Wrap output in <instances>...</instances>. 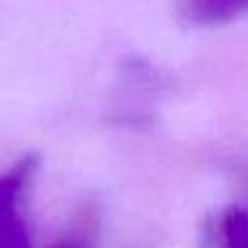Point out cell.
<instances>
[{
  "label": "cell",
  "mask_w": 248,
  "mask_h": 248,
  "mask_svg": "<svg viewBox=\"0 0 248 248\" xmlns=\"http://www.w3.org/2000/svg\"><path fill=\"white\" fill-rule=\"evenodd\" d=\"M0 248H30L27 232L14 216L0 221Z\"/></svg>",
  "instance_id": "277c9868"
},
{
  "label": "cell",
  "mask_w": 248,
  "mask_h": 248,
  "mask_svg": "<svg viewBox=\"0 0 248 248\" xmlns=\"http://www.w3.org/2000/svg\"><path fill=\"white\" fill-rule=\"evenodd\" d=\"M56 248H67V246H56Z\"/></svg>",
  "instance_id": "5b68a950"
},
{
  "label": "cell",
  "mask_w": 248,
  "mask_h": 248,
  "mask_svg": "<svg viewBox=\"0 0 248 248\" xmlns=\"http://www.w3.org/2000/svg\"><path fill=\"white\" fill-rule=\"evenodd\" d=\"M248 11V0H182V14L195 24H221Z\"/></svg>",
  "instance_id": "6da1fadb"
},
{
  "label": "cell",
  "mask_w": 248,
  "mask_h": 248,
  "mask_svg": "<svg viewBox=\"0 0 248 248\" xmlns=\"http://www.w3.org/2000/svg\"><path fill=\"white\" fill-rule=\"evenodd\" d=\"M27 173H30L27 166H22V168H16L14 173H8V176L0 179V221L11 219L14 200H16V195H19V189H22Z\"/></svg>",
  "instance_id": "7a4b0ae2"
},
{
  "label": "cell",
  "mask_w": 248,
  "mask_h": 248,
  "mask_svg": "<svg viewBox=\"0 0 248 248\" xmlns=\"http://www.w3.org/2000/svg\"><path fill=\"white\" fill-rule=\"evenodd\" d=\"M224 232H227L230 248H248V216L243 211H232L227 216Z\"/></svg>",
  "instance_id": "3957f363"
}]
</instances>
